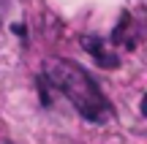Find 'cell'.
Returning a JSON list of instances; mask_svg holds the SVG:
<instances>
[{
  "label": "cell",
  "mask_w": 147,
  "mask_h": 144,
  "mask_svg": "<svg viewBox=\"0 0 147 144\" xmlns=\"http://www.w3.org/2000/svg\"><path fill=\"white\" fill-rule=\"evenodd\" d=\"M44 79L60 90L71 101V106L90 123H109L115 117V109L101 92V87L93 82V76L82 68V65L71 63V60H52L47 65Z\"/></svg>",
  "instance_id": "cell-1"
},
{
  "label": "cell",
  "mask_w": 147,
  "mask_h": 144,
  "mask_svg": "<svg viewBox=\"0 0 147 144\" xmlns=\"http://www.w3.org/2000/svg\"><path fill=\"white\" fill-rule=\"evenodd\" d=\"M0 8H3V0H0Z\"/></svg>",
  "instance_id": "cell-2"
}]
</instances>
